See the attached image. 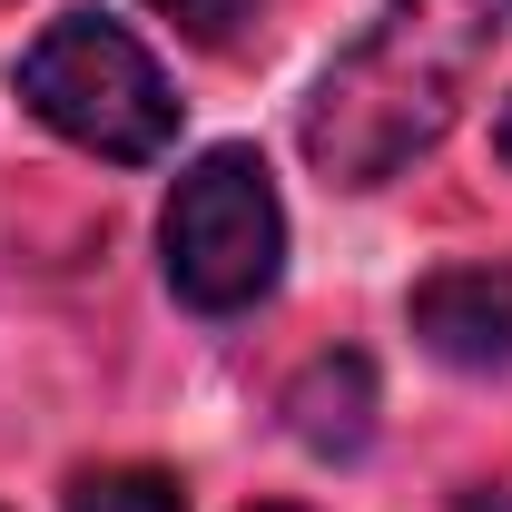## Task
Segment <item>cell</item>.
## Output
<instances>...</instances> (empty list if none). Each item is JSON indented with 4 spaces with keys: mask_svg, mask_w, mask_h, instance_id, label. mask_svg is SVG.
I'll use <instances>...</instances> for the list:
<instances>
[{
    "mask_svg": "<svg viewBox=\"0 0 512 512\" xmlns=\"http://www.w3.org/2000/svg\"><path fill=\"white\" fill-rule=\"evenodd\" d=\"M512 0H384V20L316 79L306 158L335 188H384L444 148L483 60L503 50Z\"/></svg>",
    "mask_w": 512,
    "mask_h": 512,
    "instance_id": "obj_1",
    "label": "cell"
},
{
    "mask_svg": "<svg viewBox=\"0 0 512 512\" xmlns=\"http://www.w3.org/2000/svg\"><path fill=\"white\" fill-rule=\"evenodd\" d=\"M20 99L60 128L69 148L119 158V168L158 158V148L178 138V99H168L158 60L128 40L119 20H99V10L50 20V30L30 40V60H20Z\"/></svg>",
    "mask_w": 512,
    "mask_h": 512,
    "instance_id": "obj_2",
    "label": "cell"
},
{
    "mask_svg": "<svg viewBox=\"0 0 512 512\" xmlns=\"http://www.w3.org/2000/svg\"><path fill=\"white\" fill-rule=\"evenodd\" d=\"M158 247H168L178 306H197V316H247L256 296L276 286V266H286V207H276L266 158L256 148H207L188 178H178V197H168Z\"/></svg>",
    "mask_w": 512,
    "mask_h": 512,
    "instance_id": "obj_3",
    "label": "cell"
},
{
    "mask_svg": "<svg viewBox=\"0 0 512 512\" xmlns=\"http://www.w3.org/2000/svg\"><path fill=\"white\" fill-rule=\"evenodd\" d=\"M414 335L424 355H444L463 375H503L512 365V266H444L414 286Z\"/></svg>",
    "mask_w": 512,
    "mask_h": 512,
    "instance_id": "obj_4",
    "label": "cell"
},
{
    "mask_svg": "<svg viewBox=\"0 0 512 512\" xmlns=\"http://www.w3.org/2000/svg\"><path fill=\"white\" fill-rule=\"evenodd\" d=\"M286 424H296V444L325 453V463L365 453L375 444V365H365V355H316L306 375L286 384Z\"/></svg>",
    "mask_w": 512,
    "mask_h": 512,
    "instance_id": "obj_5",
    "label": "cell"
},
{
    "mask_svg": "<svg viewBox=\"0 0 512 512\" xmlns=\"http://www.w3.org/2000/svg\"><path fill=\"white\" fill-rule=\"evenodd\" d=\"M69 512H188V493L168 473H148V463H119V473H79Z\"/></svg>",
    "mask_w": 512,
    "mask_h": 512,
    "instance_id": "obj_6",
    "label": "cell"
},
{
    "mask_svg": "<svg viewBox=\"0 0 512 512\" xmlns=\"http://www.w3.org/2000/svg\"><path fill=\"white\" fill-rule=\"evenodd\" d=\"M148 10H168L197 50H237V40H247V20H256V0H148Z\"/></svg>",
    "mask_w": 512,
    "mask_h": 512,
    "instance_id": "obj_7",
    "label": "cell"
},
{
    "mask_svg": "<svg viewBox=\"0 0 512 512\" xmlns=\"http://www.w3.org/2000/svg\"><path fill=\"white\" fill-rule=\"evenodd\" d=\"M503 158H512V109H503Z\"/></svg>",
    "mask_w": 512,
    "mask_h": 512,
    "instance_id": "obj_8",
    "label": "cell"
},
{
    "mask_svg": "<svg viewBox=\"0 0 512 512\" xmlns=\"http://www.w3.org/2000/svg\"><path fill=\"white\" fill-rule=\"evenodd\" d=\"M256 512H296V503H256Z\"/></svg>",
    "mask_w": 512,
    "mask_h": 512,
    "instance_id": "obj_9",
    "label": "cell"
}]
</instances>
